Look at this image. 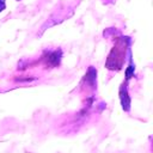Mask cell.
Returning <instances> with one entry per match:
<instances>
[{
  "label": "cell",
  "mask_w": 153,
  "mask_h": 153,
  "mask_svg": "<svg viewBox=\"0 0 153 153\" xmlns=\"http://www.w3.org/2000/svg\"><path fill=\"white\" fill-rule=\"evenodd\" d=\"M129 37H117L115 39V45L108 55L105 67L110 71H120L123 67L126 60V50L129 47Z\"/></svg>",
  "instance_id": "cell-1"
},
{
  "label": "cell",
  "mask_w": 153,
  "mask_h": 153,
  "mask_svg": "<svg viewBox=\"0 0 153 153\" xmlns=\"http://www.w3.org/2000/svg\"><path fill=\"white\" fill-rule=\"evenodd\" d=\"M61 59H62V50L61 49H55V50L48 51L47 55L44 56L45 63L51 66V67H57L61 62Z\"/></svg>",
  "instance_id": "cell-2"
},
{
  "label": "cell",
  "mask_w": 153,
  "mask_h": 153,
  "mask_svg": "<svg viewBox=\"0 0 153 153\" xmlns=\"http://www.w3.org/2000/svg\"><path fill=\"white\" fill-rule=\"evenodd\" d=\"M120 99H121V104L123 110L129 111L130 109V98L128 96V90H127V82L122 84L120 87Z\"/></svg>",
  "instance_id": "cell-3"
},
{
  "label": "cell",
  "mask_w": 153,
  "mask_h": 153,
  "mask_svg": "<svg viewBox=\"0 0 153 153\" xmlns=\"http://www.w3.org/2000/svg\"><path fill=\"white\" fill-rule=\"evenodd\" d=\"M133 75H134V66H133V63L130 62V65L128 66V68H127V71H126V78H127V80H129Z\"/></svg>",
  "instance_id": "cell-4"
},
{
  "label": "cell",
  "mask_w": 153,
  "mask_h": 153,
  "mask_svg": "<svg viewBox=\"0 0 153 153\" xmlns=\"http://www.w3.org/2000/svg\"><path fill=\"white\" fill-rule=\"evenodd\" d=\"M6 7V4H5V0H0V12H2Z\"/></svg>",
  "instance_id": "cell-5"
},
{
  "label": "cell",
  "mask_w": 153,
  "mask_h": 153,
  "mask_svg": "<svg viewBox=\"0 0 153 153\" xmlns=\"http://www.w3.org/2000/svg\"><path fill=\"white\" fill-rule=\"evenodd\" d=\"M18 1H19V0H18Z\"/></svg>",
  "instance_id": "cell-6"
}]
</instances>
